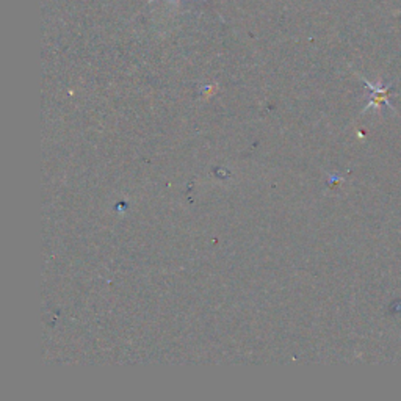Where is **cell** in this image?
I'll return each instance as SVG.
<instances>
[{
    "instance_id": "obj_1",
    "label": "cell",
    "mask_w": 401,
    "mask_h": 401,
    "mask_svg": "<svg viewBox=\"0 0 401 401\" xmlns=\"http://www.w3.org/2000/svg\"><path fill=\"white\" fill-rule=\"evenodd\" d=\"M362 80H364V83H366L367 89L370 91V101H368V104L366 105V108L362 110L364 113L368 112L370 108H375V107L381 108L382 105L389 107L391 110H395V107L391 104V101H389V93H391V88H392L393 83H389V85H382V82L372 83L364 77H362Z\"/></svg>"
},
{
    "instance_id": "obj_2",
    "label": "cell",
    "mask_w": 401,
    "mask_h": 401,
    "mask_svg": "<svg viewBox=\"0 0 401 401\" xmlns=\"http://www.w3.org/2000/svg\"><path fill=\"white\" fill-rule=\"evenodd\" d=\"M151 2H154V0H149V3H151ZM173 2H174V3H179L180 0H173Z\"/></svg>"
}]
</instances>
